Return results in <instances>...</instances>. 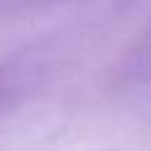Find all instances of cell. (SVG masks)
Instances as JSON below:
<instances>
[{
	"label": "cell",
	"instance_id": "6da1fadb",
	"mask_svg": "<svg viewBox=\"0 0 151 151\" xmlns=\"http://www.w3.org/2000/svg\"><path fill=\"white\" fill-rule=\"evenodd\" d=\"M147 60H149V65H151V45H149V49H147Z\"/></svg>",
	"mask_w": 151,
	"mask_h": 151
}]
</instances>
